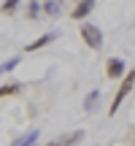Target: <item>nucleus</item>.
I'll return each mask as SVG.
<instances>
[{"label": "nucleus", "instance_id": "nucleus-4", "mask_svg": "<svg viewBox=\"0 0 135 146\" xmlns=\"http://www.w3.org/2000/svg\"><path fill=\"white\" fill-rule=\"evenodd\" d=\"M60 38V33L57 30H52V33H43L41 38H35L32 43H27V52H38V49H43V46H49V43H54Z\"/></svg>", "mask_w": 135, "mask_h": 146}, {"label": "nucleus", "instance_id": "nucleus-12", "mask_svg": "<svg viewBox=\"0 0 135 146\" xmlns=\"http://www.w3.org/2000/svg\"><path fill=\"white\" fill-rule=\"evenodd\" d=\"M38 14H41V3H38V0H30V8H27V16H30V19H38Z\"/></svg>", "mask_w": 135, "mask_h": 146}, {"label": "nucleus", "instance_id": "nucleus-13", "mask_svg": "<svg viewBox=\"0 0 135 146\" xmlns=\"http://www.w3.org/2000/svg\"><path fill=\"white\" fill-rule=\"evenodd\" d=\"M16 5H19V0H3L0 11H3V14H11V11H16Z\"/></svg>", "mask_w": 135, "mask_h": 146}, {"label": "nucleus", "instance_id": "nucleus-11", "mask_svg": "<svg viewBox=\"0 0 135 146\" xmlns=\"http://www.w3.org/2000/svg\"><path fill=\"white\" fill-rule=\"evenodd\" d=\"M19 62H22V57H11L8 62H3V65H0V76H5V73H11L14 68H19Z\"/></svg>", "mask_w": 135, "mask_h": 146}, {"label": "nucleus", "instance_id": "nucleus-3", "mask_svg": "<svg viewBox=\"0 0 135 146\" xmlns=\"http://www.w3.org/2000/svg\"><path fill=\"white\" fill-rule=\"evenodd\" d=\"M95 5H97V0H78L76 8L70 11V19H84V16H89Z\"/></svg>", "mask_w": 135, "mask_h": 146}, {"label": "nucleus", "instance_id": "nucleus-10", "mask_svg": "<svg viewBox=\"0 0 135 146\" xmlns=\"http://www.w3.org/2000/svg\"><path fill=\"white\" fill-rule=\"evenodd\" d=\"M97 98H100V89H92V92L84 98V111H92L97 106Z\"/></svg>", "mask_w": 135, "mask_h": 146}, {"label": "nucleus", "instance_id": "nucleus-5", "mask_svg": "<svg viewBox=\"0 0 135 146\" xmlns=\"http://www.w3.org/2000/svg\"><path fill=\"white\" fill-rule=\"evenodd\" d=\"M105 76H108V78H122V76H124V60L111 57L108 62H105Z\"/></svg>", "mask_w": 135, "mask_h": 146}, {"label": "nucleus", "instance_id": "nucleus-6", "mask_svg": "<svg viewBox=\"0 0 135 146\" xmlns=\"http://www.w3.org/2000/svg\"><path fill=\"white\" fill-rule=\"evenodd\" d=\"M84 138V133L81 130H73V133H68V135H62V138H57V141H49L46 146H73V143H78Z\"/></svg>", "mask_w": 135, "mask_h": 146}, {"label": "nucleus", "instance_id": "nucleus-9", "mask_svg": "<svg viewBox=\"0 0 135 146\" xmlns=\"http://www.w3.org/2000/svg\"><path fill=\"white\" fill-rule=\"evenodd\" d=\"M41 11H43L46 16H57V14H60V0H43Z\"/></svg>", "mask_w": 135, "mask_h": 146}, {"label": "nucleus", "instance_id": "nucleus-1", "mask_svg": "<svg viewBox=\"0 0 135 146\" xmlns=\"http://www.w3.org/2000/svg\"><path fill=\"white\" fill-rule=\"evenodd\" d=\"M132 87H135V68H132V70H127L124 76H122V84H119V89H116V95H114V103H111V108H108V114H111V116L119 111V106L124 103V98L132 92Z\"/></svg>", "mask_w": 135, "mask_h": 146}, {"label": "nucleus", "instance_id": "nucleus-8", "mask_svg": "<svg viewBox=\"0 0 135 146\" xmlns=\"http://www.w3.org/2000/svg\"><path fill=\"white\" fill-rule=\"evenodd\" d=\"M35 141H38V130H30V133H24V135H19L11 146H35Z\"/></svg>", "mask_w": 135, "mask_h": 146}, {"label": "nucleus", "instance_id": "nucleus-7", "mask_svg": "<svg viewBox=\"0 0 135 146\" xmlns=\"http://www.w3.org/2000/svg\"><path fill=\"white\" fill-rule=\"evenodd\" d=\"M19 92H22V81L0 84V98H11V95H19Z\"/></svg>", "mask_w": 135, "mask_h": 146}, {"label": "nucleus", "instance_id": "nucleus-2", "mask_svg": "<svg viewBox=\"0 0 135 146\" xmlns=\"http://www.w3.org/2000/svg\"><path fill=\"white\" fill-rule=\"evenodd\" d=\"M81 38H84V43H87L89 49H95V52L103 49V33H100V27L92 25V22H84L81 25Z\"/></svg>", "mask_w": 135, "mask_h": 146}]
</instances>
